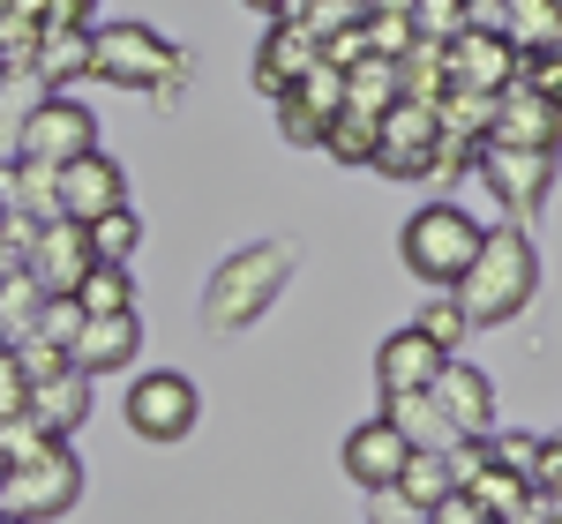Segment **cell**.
I'll list each match as a JSON object with an SVG mask.
<instances>
[{
	"label": "cell",
	"mask_w": 562,
	"mask_h": 524,
	"mask_svg": "<svg viewBox=\"0 0 562 524\" xmlns=\"http://www.w3.org/2000/svg\"><path fill=\"white\" fill-rule=\"evenodd\" d=\"M442 76H450V90H487V98H503L510 76H518V53L503 45V31H458V38L442 45Z\"/></svg>",
	"instance_id": "7c38bea8"
},
{
	"label": "cell",
	"mask_w": 562,
	"mask_h": 524,
	"mask_svg": "<svg viewBox=\"0 0 562 524\" xmlns=\"http://www.w3.org/2000/svg\"><path fill=\"white\" fill-rule=\"evenodd\" d=\"M38 307H45V293L15 270V277H0V352L8 345H23L31 330H38Z\"/></svg>",
	"instance_id": "d4e9b609"
},
{
	"label": "cell",
	"mask_w": 562,
	"mask_h": 524,
	"mask_svg": "<svg viewBox=\"0 0 562 524\" xmlns=\"http://www.w3.org/2000/svg\"><path fill=\"white\" fill-rule=\"evenodd\" d=\"M135 345H143V315H83L68 367L76 375H121V367H135Z\"/></svg>",
	"instance_id": "9a60e30c"
},
{
	"label": "cell",
	"mask_w": 562,
	"mask_h": 524,
	"mask_svg": "<svg viewBox=\"0 0 562 524\" xmlns=\"http://www.w3.org/2000/svg\"><path fill=\"white\" fill-rule=\"evenodd\" d=\"M442 457V472H450V487H473L480 472H487V435H458L450 449H435Z\"/></svg>",
	"instance_id": "836d02e7"
},
{
	"label": "cell",
	"mask_w": 562,
	"mask_h": 524,
	"mask_svg": "<svg viewBox=\"0 0 562 524\" xmlns=\"http://www.w3.org/2000/svg\"><path fill=\"white\" fill-rule=\"evenodd\" d=\"M480 180L495 187L503 210H540L555 195V150H503V143H480Z\"/></svg>",
	"instance_id": "8fae6325"
},
{
	"label": "cell",
	"mask_w": 562,
	"mask_h": 524,
	"mask_svg": "<svg viewBox=\"0 0 562 524\" xmlns=\"http://www.w3.org/2000/svg\"><path fill=\"white\" fill-rule=\"evenodd\" d=\"M285 270H293V240H262V248L225 255V270L211 277V300H203V322H211L217 338L248 330L262 307L285 293Z\"/></svg>",
	"instance_id": "7a4b0ae2"
},
{
	"label": "cell",
	"mask_w": 562,
	"mask_h": 524,
	"mask_svg": "<svg viewBox=\"0 0 562 524\" xmlns=\"http://www.w3.org/2000/svg\"><path fill=\"white\" fill-rule=\"evenodd\" d=\"M0 210H23L31 225H45V218H60V187H53L45 166H15V187L0 195Z\"/></svg>",
	"instance_id": "4316f807"
},
{
	"label": "cell",
	"mask_w": 562,
	"mask_h": 524,
	"mask_svg": "<svg viewBox=\"0 0 562 524\" xmlns=\"http://www.w3.org/2000/svg\"><path fill=\"white\" fill-rule=\"evenodd\" d=\"M76 330H83V307H76V300H45V307H38V330H31V338H45V345L68 352V345H76Z\"/></svg>",
	"instance_id": "e575fe53"
},
{
	"label": "cell",
	"mask_w": 562,
	"mask_h": 524,
	"mask_svg": "<svg viewBox=\"0 0 562 524\" xmlns=\"http://www.w3.org/2000/svg\"><path fill=\"white\" fill-rule=\"evenodd\" d=\"M83 150H98V121H90V105H76V98H38V105L15 121V166L60 173V166H76Z\"/></svg>",
	"instance_id": "8992f818"
},
{
	"label": "cell",
	"mask_w": 562,
	"mask_h": 524,
	"mask_svg": "<svg viewBox=\"0 0 562 524\" xmlns=\"http://www.w3.org/2000/svg\"><path fill=\"white\" fill-rule=\"evenodd\" d=\"M413 330H420V338H428L435 352H450V360H458V338H465L473 322H465V307L450 300V293H435V300L420 307V322H413Z\"/></svg>",
	"instance_id": "1f68e13d"
},
{
	"label": "cell",
	"mask_w": 562,
	"mask_h": 524,
	"mask_svg": "<svg viewBox=\"0 0 562 524\" xmlns=\"http://www.w3.org/2000/svg\"><path fill=\"white\" fill-rule=\"evenodd\" d=\"M487 143H503V150H562V105H548V98H532V90L510 83L495 98Z\"/></svg>",
	"instance_id": "2e32d148"
},
{
	"label": "cell",
	"mask_w": 562,
	"mask_h": 524,
	"mask_svg": "<svg viewBox=\"0 0 562 524\" xmlns=\"http://www.w3.org/2000/svg\"><path fill=\"white\" fill-rule=\"evenodd\" d=\"M548 524H562V517H548Z\"/></svg>",
	"instance_id": "ee69618b"
},
{
	"label": "cell",
	"mask_w": 562,
	"mask_h": 524,
	"mask_svg": "<svg viewBox=\"0 0 562 524\" xmlns=\"http://www.w3.org/2000/svg\"><path fill=\"white\" fill-rule=\"evenodd\" d=\"M480 232H487V225H480L473 210H458V203H428V210H413V218H405V232H397V255H405V270H413L420 285L450 293V285L473 270Z\"/></svg>",
	"instance_id": "3957f363"
},
{
	"label": "cell",
	"mask_w": 562,
	"mask_h": 524,
	"mask_svg": "<svg viewBox=\"0 0 562 524\" xmlns=\"http://www.w3.org/2000/svg\"><path fill=\"white\" fill-rule=\"evenodd\" d=\"M76 502H83V457L68 442L38 465H23V472H0V524H53Z\"/></svg>",
	"instance_id": "5b68a950"
},
{
	"label": "cell",
	"mask_w": 562,
	"mask_h": 524,
	"mask_svg": "<svg viewBox=\"0 0 562 524\" xmlns=\"http://www.w3.org/2000/svg\"><path fill=\"white\" fill-rule=\"evenodd\" d=\"M390 494H397V502H405L413 517H428L435 502H442V494H458V487H450V472H442V457H428V449H413V457H405V472H397V487H390Z\"/></svg>",
	"instance_id": "cb8c5ba5"
},
{
	"label": "cell",
	"mask_w": 562,
	"mask_h": 524,
	"mask_svg": "<svg viewBox=\"0 0 562 524\" xmlns=\"http://www.w3.org/2000/svg\"><path fill=\"white\" fill-rule=\"evenodd\" d=\"M442 158V128H435V105H390L375 121V173L390 180H428Z\"/></svg>",
	"instance_id": "ba28073f"
},
{
	"label": "cell",
	"mask_w": 562,
	"mask_h": 524,
	"mask_svg": "<svg viewBox=\"0 0 562 524\" xmlns=\"http://www.w3.org/2000/svg\"><path fill=\"white\" fill-rule=\"evenodd\" d=\"M23 412L38 420L53 442H68L76 428L90 420V375H76V367H60V375H45V383H31V397H23Z\"/></svg>",
	"instance_id": "d6986e66"
},
{
	"label": "cell",
	"mask_w": 562,
	"mask_h": 524,
	"mask_svg": "<svg viewBox=\"0 0 562 524\" xmlns=\"http://www.w3.org/2000/svg\"><path fill=\"white\" fill-rule=\"evenodd\" d=\"M442 360H450V352H435L420 330H390L383 345H375V390H383V405L390 397H428L435 375H442Z\"/></svg>",
	"instance_id": "5bb4252c"
},
{
	"label": "cell",
	"mask_w": 562,
	"mask_h": 524,
	"mask_svg": "<svg viewBox=\"0 0 562 524\" xmlns=\"http://www.w3.org/2000/svg\"><path fill=\"white\" fill-rule=\"evenodd\" d=\"M368 517H375V524H420L397 494H390V487H383V494H368Z\"/></svg>",
	"instance_id": "f35d334b"
},
{
	"label": "cell",
	"mask_w": 562,
	"mask_h": 524,
	"mask_svg": "<svg viewBox=\"0 0 562 524\" xmlns=\"http://www.w3.org/2000/svg\"><path fill=\"white\" fill-rule=\"evenodd\" d=\"M195 420H203V390H195L180 367H150V375H135L128 428L143 442H180V435H195Z\"/></svg>",
	"instance_id": "52a82bcc"
},
{
	"label": "cell",
	"mask_w": 562,
	"mask_h": 524,
	"mask_svg": "<svg viewBox=\"0 0 562 524\" xmlns=\"http://www.w3.org/2000/svg\"><path fill=\"white\" fill-rule=\"evenodd\" d=\"M458 494H473V502H480V510H487L495 524H518V517H525V502H532V487L510 480V472H495V465H487L473 487H458Z\"/></svg>",
	"instance_id": "83f0119b"
},
{
	"label": "cell",
	"mask_w": 562,
	"mask_h": 524,
	"mask_svg": "<svg viewBox=\"0 0 562 524\" xmlns=\"http://www.w3.org/2000/svg\"><path fill=\"white\" fill-rule=\"evenodd\" d=\"M405 457H413V449H405V435L390 428L383 412H375V420H360V428L346 435V472H352V487H368V494H383V487H397V472H405Z\"/></svg>",
	"instance_id": "e0dca14e"
},
{
	"label": "cell",
	"mask_w": 562,
	"mask_h": 524,
	"mask_svg": "<svg viewBox=\"0 0 562 524\" xmlns=\"http://www.w3.org/2000/svg\"><path fill=\"white\" fill-rule=\"evenodd\" d=\"M90 76L121 90H173L188 76V53L150 23H105V31H90Z\"/></svg>",
	"instance_id": "277c9868"
},
{
	"label": "cell",
	"mask_w": 562,
	"mask_h": 524,
	"mask_svg": "<svg viewBox=\"0 0 562 524\" xmlns=\"http://www.w3.org/2000/svg\"><path fill=\"white\" fill-rule=\"evenodd\" d=\"M383 420L397 428V435H405V449H428V457L458 442V435H450V420L435 412V397H390V405H383Z\"/></svg>",
	"instance_id": "7402d4cb"
},
{
	"label": "cell",
	"mask_w": 562,
	"mask_h": 524,
	"mask_svg": "<svg viewBox=\"0 0 562 524\" xmlns=\"http://www.w3.org/2000/svg\"><path fill=\"white\" fill-rule=\"evenodd\" d=\"M293 23H301V38L323 53L338 31H352V23H360V8H352V0H301V8H293Z\"/></svg>",
	"instance_id": "4dcf8cb0"
},
{
	"label": "cell",
	"mask_w": 562,
	"mask_h": 524,
	"mask_svg": "<svg viewBox=\"0 0 562 524\" xmlns=\"http://www.w3.org/2000/svg\"><path fill=\"white\" fill-rule=\"evenodd\" d=\"M390 105H397V60H352L346 68V113L352 121H383Z\"/></svg>",
	"instance_id": "44dd1931"
},
{
	"label": "cell",
	"mask_w": 562,
	"mask_h": 524,
	"mask_svg": "<svg viewBox=\"0 0 562 524\" xmlns=\"http://www.w3.org/2000/svg\"><path fill=\"white\" fill-rule=\"evenodd\" d=\"M8 352H15L23 383H45V375H60V367H68V352H60V345H45V338H23V345H8Z\"/></svg>",
	"instance_id": "d590c367"
},
{
	"label": "cell",
	"mask_w": 562,
	"mask_h": 524,
	"mask_svg": "<svg viewBox=\"0 0 562 524\" xmlns=\"http://www.w3.org/2000/svg\"><path fill=\"white\" fill-rule=\"evenodd\" d=\"M53 187H60V218L68 225H98V218H113V210H128V173L105 150H83L76 166H60Z\"/></svg>",
	"instance_id": "30bf717a"
},
{
	"label": "cell",
	"mask_w": 562,
	"mask_h": 524,
	"mask_svg": "<svg viewBox=\"0 0 562 524\" xmlns=\"http://www.w3.org/2000/svg\"><path fill=\"white\" fill-rule=\"evenodd\" d=\"M90 232L83 225H68V218H45L38 232H31V248H23V277L38 285L45 300H76V285H83V270H90Z\"/></svg>",
	"instance_id": "9c48e42d"
},
{
	"label": "cell",
	"mask_w": 562,
	"mask_h": 524,
	"mask_svg": "<svg viewBox=\"0 0 562 524\" xmlns=\"http://www.w3.org/2000/svg\"><path fill=\"white\" fill-rule=\"evenodd\" d=\"M323 150H330V158H346V166H375V121L338 113V121L323 128Z\"/></svg>",
	"instance_id": "d6a6232c"
},
{
	"label": "cell",
	"mask_w": 562,
	"mask_h": 524,
	"mask_svg": "<svg viewBox=\"0 0 562 524\" xmlns=\"http://www.w3.org/2000/svg\"><path fill=\"white\" fill-rule=\"evenodd\" d=\"M23 397H31V383H23L15 352H0V420H15V412H23Z\"/></svg>",
	"instance_id": "8d00e7d4"
},
{
	"label": "cell",
	"mask_w": 562,
	"mask_h": 524,
	"mask_svg": "<svg viewBox=\"0 0 562 524\" xmlns=\"http://www.w3.org/2000/svg\"><path fill=\"white\" fill-rule=\"evenodd\" d=\"M540 494H548V502H555V517H562V472H555V480H548V487H540Z\"/></svg>",
	"instance_id": "60d3db41"
},
{
	"label": "cell",
	"mask_w": 562,
	"mask_h": 524,
	"mask_svg": "<svg viewBox=\"0 0 562 524\" xmlns=\"http://www.w3.org/2000/svg\"><path fill=\"white\" fill-rule=\"evenodd\" d=\"M248 8H262V15H293L301 0H248Z\"/></svg>",
	"instance_id": "ab89813d"
},
{
	"label": "cell",
	"mask_w": 562,
	"mask_h": 524,
	"mask_svg": "<svg viewBox=\"0 0 562 524\" xmlns=\"http://www.w3.org/2000/svg\"><path fill=\"white\" fill-rule=\"evenodd\" d=\"M307 68H315V45L301 38V23H293V15H278V23L262 31V45H256V90L278 105V98L301 83Z\"/></svg>",
	"instance_id": "ac0fdd59"
},
{
	"label": "cell",
	"mask_w": 562,
	"mask_h": 524,
	"mask_svg": "<svg viewBox=\"0 0 562 524\" xmlns=\"http://www.w3.org/2000/svg\"><path fill=\"white\" fill-rule=\"evenodd\" d=\"M428 397H435V412L450 420V435H495V383L480 375L473 360H442Z\"/></svg>",
	"instance_id": "4fadbf2b"
},
{
	"label": "cell",
	"mask_w": 562,
	"mask_h": 524,
	"mask_svg": "<svg viewBox=\"0 0 562 524\" xmlns=\"http://www.w3.org/2000/svg\"><path fill=\"white\" fill-rule=\"evenodd\" d=\"M548 53H555V68H562V38H555V45H548Z\"/></svg>",
	"instance_id": "b9f144b4"
},
{
	"label": "cell",
	"mask_w": 562,
	"mask_h": 524,
	"mask_svg": "<svg viewBox=\"0 0 562 524\" xmlns=\"http://www.w3.org/2000/svg\"><path fill=\"white\" fill-rule=\"evenodd\" d=\"M405 23L420 45H450L465 31V0H405Z\"/></svg>",
	"instance_id": "f546056e"
},
{
	"label": "cell",
	"mask_w": 562,
	"mask_h": 524,
	"mask_svg": "<svg viewBox=\"0 0 562 524\" xmlns=\"http://www.w3.org/2000/svg\"><path fill=\"white\" fill-rule=\"evenodd\" d=\"M31 76H38L53 98L76 83V76H90V31H38V60H31Z\"/></svg>",
	"instance_id": "ffe728a7"
},
{
	"label": "cell",
	"mask_w": 562,
	"mask_h": 524,
	"mask_svg": "<svg viewBox=\"0 0 562 524\" xmlns=\"http://www.w3.org/2000/svg\"><path fill=\"white\" fill-rule=\"evenodd\" d=\"M83 232H90V255H98V262L135 270V248H143V218H135V210H113V218L83 225Z\"/></svg>",
	"instance_id": "484cf974"
},
{
	"label": "cell",
	"mask_w": 562,
	"mask_h": 524,
	"mask_svg": "<svg viewBox=\"0 0 562 524\" xmlns=\"http://www.w3.org/2000/svg\"><path fill=\"white\" fill-rule=\"evenodd\" d=\"M60 442L45 435L31 412H15V420H0V472H23V465H38V457H53Z\"/></svg>",
	"instance_id": "f1b7e54d"
},
{
	"label": "cell",
	"mask_w": 562,
	"mask_h": 524,
	"mask_svg": "<svg viewBox=\"0 0 562 524\" xmlns=\"http://www.w3.org/2000/svg\"><path fill=\"white\" fill-rule=\"evenodd\" d=\"M352 8H360V15H368V8H375V0H352Z\"/></svg>",
	"instance_id": "7bdbcfd3"
},
{
	"label": "cell",
	"mask_w": 562,
	"mask_h": 524,
	"mask_svg": "<svg viewBox=\"0 0 562 524\" xmlns=\"http://www.w3.org/2000/svg\"><path fill=\"white\" fill-rule=\"evenodd\" d=\"M532 293H540V255H532V240H525V232H480L473 270L450 285V300L465 307V322H473V330H495V322L525 315Z\"/></svg>",
	"instance_id": "6da1fadb"
},
{
	"label": "cell",
	"mask_w": 562,
	"mask_h": 524,
	"mask_svg": "<svg viewBox=\"0 0 562 524\" xmlns=\"http://www.w3.org/2000/svg\"><path fill=\"white\" fill-rule=\"evenodd\" d=\"M428 524H495V517L480 510L473 494H442V502H435V510H428Z\"/></svg>",
	"instance_id": "74e56055"
},
{
	"label": "cell",
	"mask_w": 562,
	"mask_h": 524,
	"mask_svg": "<svg viewBox=\"0 0 562 524\" xmlns=\"http://www.w3.org/2000/svg\"><path fill=\"white\" fill-rule=\"evenodd\" d=\"M76 307H83V315H135V270L90 262L83 285H76Z\"/></svg>",
	"instance_id": "603a6c76"
}]
</instances>
